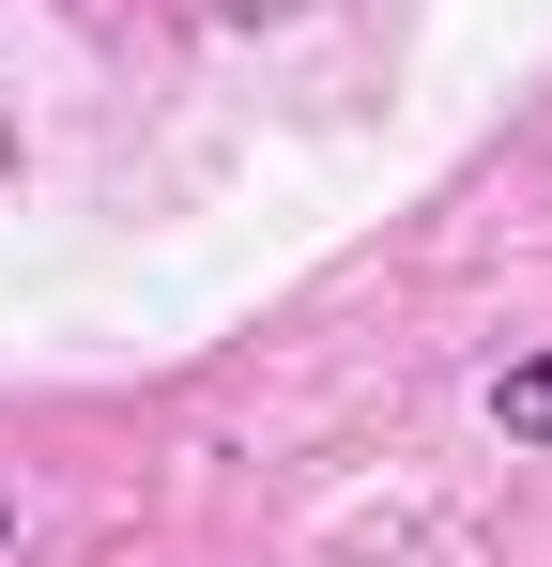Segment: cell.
Here are the masks:
<instances>
[{"label":"cell","mask_w":552,"mask_h":567,"mask_svg":"<svg viewBox=\"0 0 552 567\" xmlns=\"http://www.w3.org/2000/svg\"><path fill=\"white\" fill-rule=\"evenodd\" d=\"M0 537H16V491H0Z\"/></svg>","instance_id":"3957f363"},{"label":"cell","mask_w":552,"mask_h":567,"mask_svg":"<svg viewBox=\"0 0 552 567\" xmlns=\"http://www.w3.org/2000/svg\"><path fill=\"white\" fill-rule=\"evenodd\" d=\"M491 430H507V445H552V353L491 369Z\"/></svg>","instance_id":"6da1fadb"},{"label":"cell","mask_w":552,"mask_h":567,"mask_svg":"<svg viewBox=\"0 0 552 567\" xmlns=\"http://www.w3.org/2000/svg\"><path fill=\"white\" fill-rule=\"evenodd\" d=\"M231 16H292V0H231Z\"/></svg>","instance_id":"7a4b0ae2"}]
</instances>
